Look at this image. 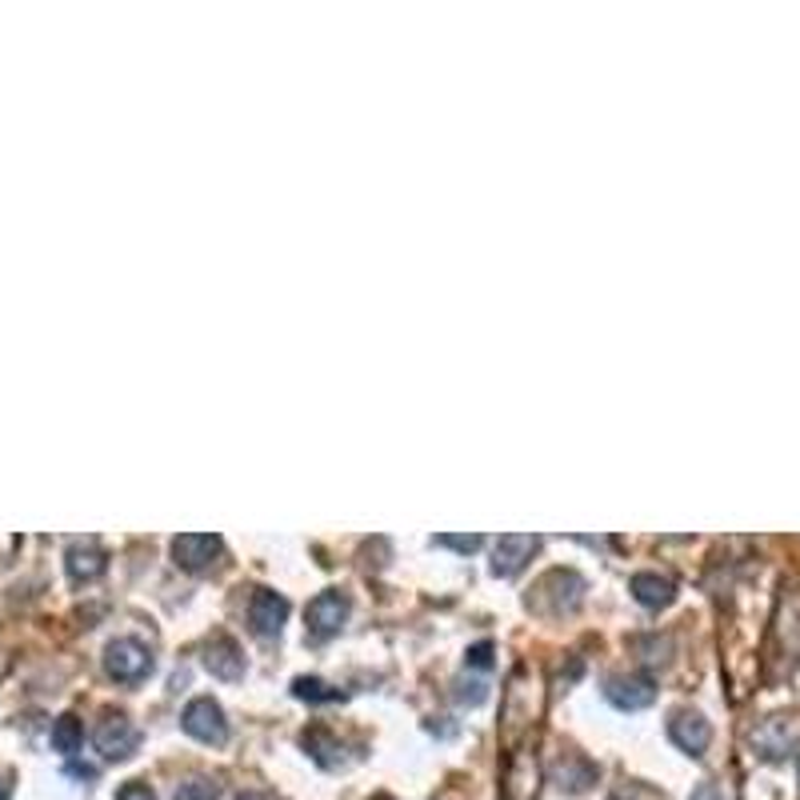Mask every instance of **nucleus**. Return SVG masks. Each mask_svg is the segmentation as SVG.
<instances>
[{"label": "nucleus", "mask_w": 800, "mask_h": 800, "mask_svg": "<svg viewBox=\"0 0 800 800\" xmlns=\"http://www.w3.org/2000/svg\"><path fill=\"white\" fill-rule=\"evenodd\" d=\"M581 593H585V581L569 569H557L536 581L529 609L541 612V617H560V612H572L581 605Z\"/></svg>", "instance_id": "1"}, {"label": "nucleus", "mask_w": 800, "mask_h": 800, "mask_svg": "<svg viewBox=\"0 0 800 800\" xmlns=\"http://www.w3.org/2000/svg\"><path fill=\"white\" fill-rule=\"evenodd\" d=\"M104 673L120 681V685H137L144 676L153 673V652L140 645V640H113L104 648Z\"/></svg>", "instance_id": "2"}, {"label": "nucleus", "mask_w": 800, "mask_h": 800, "mask_svg": "<svg viewBox=\"0 0 800 800\" xmlns=\"http://www.w3.org/2000/svg\"><path fill=\"white\" fill-rule=\"evenodd\" d=\"M180 724H185L189 737L204 740V745H225V740H229V721H225V712H220V704H216L213 697L189 700V709H185Z\"/></svg>", "instance_id": "3"}, {"label": "nucleus", "mask_w": 800, "mask_h": 800, "mask_svg": "<svg viewBox=\"0 0 800 800\" xmlns=\"http://www.w3.org/2000/svg\"><path fill=\"white\" fill-rule=\"evenodd\" d=\"M92 740H97V752H101L104 761H128L132 752L140 749V728L128 716H104L101 724H97V733H92Z\"/></svg>", "instance_id": "4"}, {"label": "nucleus", "mask_w": 800, "mask_h": 800, "mask_svg": "<svg viewBox=\"0 0 800 800\" xmlns=\"http://www.w3.org/2000/svg\"><path fill=\"white\" fill-rule=\"evenodd\" d=\"M800 740V728L797 721H788V716H769L752 728V749L761 752L764 761H785L788 752L797 749Z\"/></svg>", "instance_id": "5"}, {"label": "nucleus", "mask_w": 800, "mask_h": 800, "mask_svg": "<svg viewBox=\"0 0 800 800\" xmlns=\"http://www.w3.org/2000/svg\"><path fill=\"white\" fill-rule=\"evenodd\" d=\"M305 621H308V636H313V640H329V636L341 633V624L348 621V597L336 593V588L320 593V597L308 605Z\"/></svg>", "instance_id": "6"}, {"label": "nucleus", "mask_w": 800, "mask_h": 800, "mask_svg": "<svg viewBox=\"0 0 800 800\" xmlns=\"http://www.w3.org/2000/svg\"><path fill=\"white\" fill-rule=\"evenodd\" d=\"M289 621V600L272 593V588H256L253 600H249V624H253L256 636H277Z\"/></svg>", "instance_id": "7"}, {"label": "nucleus", "mask_w": 800, "mask_h": 800, "mask_svg": "<svg viewBox=\"0 0 800 800\" xmlns=\"http://www.w3.org/2000/svg\"><path fill=\"white\" fill-rule=\"evenodd\" d=\"M216 557H220V536L213 533H180L173 541V560H177L180 569L204 572Z\"/></svg>", "instance_id": "8"}, {"label": "nucleus", "mask_w": 800, "mask_h": 800, "mask_svg": "<svg viewBox=\"0 0 800 800\" xmlns=\"http://www.w3.org/2000/svg\"><path fill=\"white\" fill-rule=\"evenodd\" d=\"M669 737H673V745L681 752H688V757H700V752L709 749L712 740V728L709 721L700 716V712H673V721H669Z\"/></svg>", "instance_id": "9"}, {"label": "nucleus", "mask_w": 800, "mask_h": 800, "mask_svg": "<svg viewBox=\"0 0 800 800\" xmlns=\"http://www.w3.org/2000/svg\"><path fill=\"white\" fill-rule=\"evenodd\" d=\"M605 697H609L621 712H636V709H648V704L657 700V688H652L648 676H612L609 688H605Z\"/></svg>", "instance_id": "10"}, {"label": "nucleus", "mask_w": 800, "mask_h": 800, "mask_svg": "<svg viewBox=\"0 0 800 800\" xmlns=\"http://www.w3.org/2000/svg\"><path fill=\"white\" fill-rule=\"evenodd\" d=\"M536 545H541L536 536H517V533L500 536V541H496V560H493V572H496V576H517V572H521L524 564L533 560Z\"/></svg>", "instance_id": "11"}, {"label": "nucleus", "mask_w": 800, "mask_h": 800, "mask_svg": "<svg viewBox=\"0 0 800 800\" xmlns=\"http://www.w3.org/2000/svg\"><path fill=\"white\" fill-rule=\"evenodd\" d=\"M628 593L636 597V605H645V609H669L676 597V585L661 572H636L633 581H628Z\"/></svg>", "instance_id": "12"}, {"label": "nucleus", "mask_w": 800, "mask_h": 800, "mask_svg": "<svg viewBox=\"0 0 800 800\" xmlns=\"http://www.w3.org/2000/svg\"><path fill=\"white\" fill-rule=\"evenodd\" d=\"M204 664H208V673L220 676V681H237V676L244 673L241 648L232 645L229 636H216V640H208V648H204Z\"/></svg>", "instance_id": "13"}, {"label": "nucleus", "mask_w": 800, "mask_h": 800, "mask_svg": "<svg viewBox=\"0 0 800 800\" xmlns=\"http://www.w3.org/2000/svg\"><path fill=\"white\" fill-rule=\"evenodd\" d=\"M64 569H68V576H73L77 585H89V581H97V576L109 569V560H104V553L97 545H73L68 548V557H64Z\"/></svg>", "instance_id": "14"}, {"label": "nucleus", "mask_w": 800, "mask_h": 800, "mask_svg": "<svg viewBox=\"0 0 800 800\" xmlns=\"http://www.w3.org/2000/svg\"><path fill=\"white\" fill-rule=\"evenodd\" d=\"M553 780H557V788H564V792H588L593 780H597V769H593L585 757H564V761L557 764V773H553Z\"/></svg>", "instance_id": "15"}, {"label": "nucleus", "mask_w": 800, "mask_h": 800, "mask_svg": "<svg viewBox=\"0 0 800 800\" xmlns=\"http://www.w3.org/2000/svg\"><path fill=\"white\" fill-rule=\"evenodd\" d=\"M293 697L308 700V704H329V700H341L344 693H341V688H332L329 681H320V676H296V681H293Z\"/></svg>", "instance_id": "16"}, {"label": "nucleus", "mask_w": 800, "mask_h": 800, "mask_svg": "<svg viewBox=\"0 0 800 800\" xmlns=\"http://www.w3.org/2000/svg\"><path fill=\"white\" fill-rule=\"evenodd\" d=\"M80 740H85V728H80V721L73 716V712L52 724V749H56V752L73 757V752L80 749Z\"/></svg>", "instance_id": "17"}, {"label": "nucleus", "mask_w": 800, "mask_h": 800, "mask_svg": "<svg viewBox=\"0 0 800 800\" xmlns=\"http://www.w3.org/2000/svg\"><path fill=\"white\" fill-rule=\"evenodd\" d=\"M216 797H220L216 780H208V776H192V780H185V785L177 788V797L173 800H216Z\"/></svg>", "instance_id": "18"}, {"label": "nucleus", "mask_w": 800, "mask_h": 800, "mask_svg": "<svg viewBox=\"0 0 800 800\" xmlns=\"http://www.w3.org/2000/svg\"><path fill=\"white\" fill-rule=\"evenodd\" d=\"M493 652H496V648L488 645V640H481V645H472V648H469V657H465V664H469V669H493Z\"/></svg>", "instance_id": "19"}, {"label": "nucleus", "mask_w": 800, "mask_h": 800, "mask_svg": "<svg viewBox=\"0 0 800 800\" xmlns=\"http://www.w3.org/2000/svg\"><path fill=\"white\" fill-rule=\"evenodd\" d=\"M436 545H445V548H457V553H477V548L484 545L481 536H436Z\"/></svg>", "instance_id": "20"}, {"label": "nucleus", "mask_w": 800, "mask_h": 800, "mask_svg": "<svg viewBox=\"0 0 800 800\" xmlns=\"http://www.w3.org/2000/svg\"><path fill=\"white\" fill-rule=\"evenodd\" d=\"M116 800H156V792L149 785H140V780H128V785L116 792Z\"/></svg>", "instance_id": "21"}, {"label": "nucleus", "mask_w": 800, "mask_h": 800, "mask_svg": "<svg viewBox=\"0 0 800 800\" xmlns=\"http://www.w3.org/2000/svg\"><path fill=\"white\" fill-rule=\"evenodd\" d=\"M484 697H488V693H484V685H477V681H472V685H465V681H460V688H457L460 704H481Z\"/></svg>", "instance_id": "22"}, {"label": "nucleus", "mask_w": 800, "mask_h": 800, "mask_svg": "<svg viewBox=\"0 0 800 800\" xmlns=\"http://www.w3.org/2000/svg\"><path fill=\"white\" fill-rule=\"evenodd\" d=\"M688 800H724V797H721V788H716V785H709V780H704V785H697V788H693V797H688Z\"/></svg>", "instance_id": "23"}, {"label": "nucleus", "mask_w": 800, "mask_h": 800, "mask_svg": "<svg viewBox=\"0 0 800 800\" xmlns=\"http://www.w3.org/2000/svg\"><path fill=\"white\" fill-rule=\"evenodd\" d=\"M0 800H13V776L0 773Z\"/></svg>", "instance_id": "24"}, {"label": "nucleus", "mask_w": 800, "mask_h": 800, "mask_svg": "<svg viewBox=\"0 0 800 800\" xmlns=\"http://www.w3.org/2000/svg\"><path fill=\"white\" fill-rule=\"evenodd\" d=\"M241 800H265V797H256V792H244V797Z\"/></svg>", "instance_id": "25"}]
</instances>
